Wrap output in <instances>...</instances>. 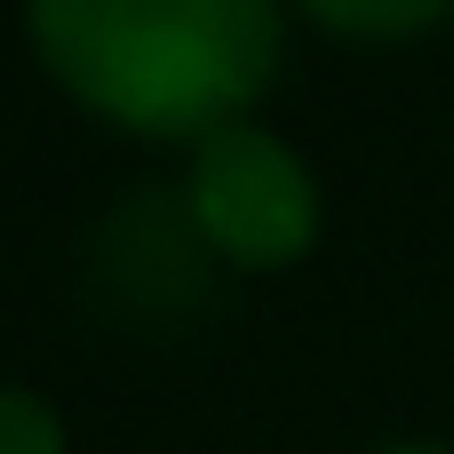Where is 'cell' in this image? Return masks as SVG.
Instances as JSON below:
<instances>
[{
    "mask_svg": "<svg viewBox=\"0 0 454 454\" xmlns=\"http://www.w3.org/2000/svg\"><path fill=\"white\" fill-rule=\"evenodd\" d=\"M64 96L136 136H215L279 72V0H24Z\"/></svg>",
    "mask_w": 454,
    "mask_h": 454,
    "instance_id": "obj_1",
    "label": "cell"
},
{
    "mask_svg": "<svg viewBox=\"0 0 454 454\" xmlns=\"http://www.w3.org/2000/svg\"><path fill=\"white\" fill-rule=\"evenodd\" d=\"M184 207L200 247H215L239 271H287L319 239V176L295 144H279L255 120H231L192 144Z\"/></svg>",
    "mask_w": 454,
    "mask_h": 454,
    "instance_id": "obj_2",
    "label": "cell"
},
{
    "mask_svg": "<svg viewBox=\"0 0 454 454\" xmlns=\"http://www.w3.org/2000/svg\"><path fill=\"white\" fill-rule=\"evenodd\" d=\"M303 8L351 40H407V32H431L454 16V0H303Z\"/></svg>",
    "mask_w": 454,
    "mask_h": 454,
    "instance_id": "obj_3",
    "label": "cell"
},
{
    "mask_svg": "<svg viewBox=\"0 0 454 454\" xmlns=\"http://www.w3.org/2000/svg\"><path fill=\"white\" fill-rule=\"evenodd\" d=\"M0 454H64V423L40 391L0 383Z\"/></svg>",
    "mask_w": 454,
    "mask_h": 454,
    "instance_id": "obj_4",
    "label": "cell"
},
{
    "mask_svg": "<svg viewBox=\"0 0 454 454\" xmlns=\"http://www.w3.org/2000/svg\"><path fill=\"white\" fill-rule=\"evenodd\" d=\"M375 454H447V447H431V439H391V447H375Z\"/></svg>",
    "mask_w": 454,
    "mask_h": 454,
    "instance_id": "obj_5",
    "label": "cell"
}]
</instances>
